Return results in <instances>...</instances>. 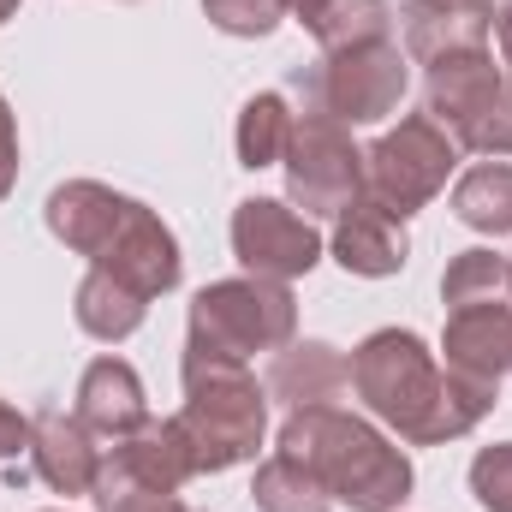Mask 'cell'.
I'll list each match as a JSON object with an SVG mask.
<instances>
[{"instance_id": "6da1fadb", "label": "cell", "mask_w": 512, "mask_h": 512, "mask_svg": "<svg viewBox=\"0 0 512 512\" xmlns=\"http://www.w3.org/2000/svg\"><path fill=\"white\" fill-rule=\"evenodd\" d=\"M346 364H352V393L370 405V417H382L411 447H441V441L471 435L501 399L495 382H471V376L441 370L435 352L411 328L370 334Z\"/></svg>"}, {"instance_id": "7a4b0ae2", "label": "cell", "mask_w": 512, "mask_h": 512, "mask_svg": "<svg viewBox=\"0 0 512 512\" xmlns=\"http://www.w3.org/2000/svg\"><path fill=\"white\" fill-rule=\"evenodd\" d=\"M42 215H48V233L66 251L90 256V268L120 274L143 298L173 292L179 274H185V256H179L173 227L149 203H137V197L102 185V179H66V185H54Z\"/></svg>"}, {"instance_id": "3957f363", "label": "cell", "mask_w": 512, "mask_h": 512, "mask_svg": "<svg viewBox=\"0 0 512 512\" xmlns=\"http://www.w3.org/2000/svg\"><path fill=\"white\" fill-rule=\"evenodd\" d=\"M280 453L304 459L316 483L334 495V507L352 512H399L411 495V459L387 441L376 423L340 411V405H310L286 411L280 423Z\"/></svg>"}, {"instance_id": "277c9868", "label": "cell", "mask_w": 512, "mask_h": 512, "mask_svg": "<svg viewBox=\"0 0 512 512\" xmlns=\"http://www.w3.org/2000/svg\"><path fill=\"white\" fill-rule=\"evenodd\" d=\"M179 376H185V405L173 411V429L191 453V471L215 477L256 459L268 435V387H256L245 364L203 358V352H185Z\"/></svg>"}, {"instance_id": "5b68a950", "label": "cell", "mask_w": 512, "mask_h": 512, "mask_svg": "<svg viewBox=\"0 0 512 512\" xmlns=\"http://www.w3.org/2000/svg\"><path fill=\"white\" fill-rule=\"evenodd\" d=\"M298 334V298L286 280H215L191 298V334L185 352L203 358H233L245 364L256 352H280Z\"/></svg>"}, {"instance_id": "8992f818", "label": "cell", "mask_w": 512, "mask_h": 512, "mask_svg": "<svg viewBox=\"0 0 512 512\" xmlns=\"http://www.w3.org/2000/svg\"><path fill=\"white\" fill-rule=\"evenodd\" d=\"M423 114L459 149L512 155V84L495 66V48H459L423 66Z\"/></svg>"}, {"instance_id": "52a82bcc", "label": "cell", "mask_w": 512, "mask_h": 512, "mask_svg": "<svg viewBox=\"0 0 512 512\" xmlns=\"http://www.w3.org/2000/svg\"><path fill=\"white\" fill-rule=\"evenodd\" d=\"M405 90H411V60L399 54L393 36L316 54L292 78V96L304 102V114H328L340 126H376L387 114H399Z\"/></svg>"}, {"instance_id": "ba28073f", "label": "cell", "mask_w": 512, "mask_h": 512, "mask_svg": "<svg viewBox=\"0 0 512 512\" xmlns=\"http://www.w3.org/2000/svg\"><path fill=\"white\" fill-rule=\"evenodd\" d=\"M453 161H459V143L435 126L429 114H405L393 131H382L370 149H364V197L382 203L387 215L411 221L417 209H429L447 179H453Z\"/></svg>"}, {"instance_id": "9c48e42d", "label": "cell", "mask_w": 512, "mask_h": 512, "mask_svg": "<svg viewBox=\"0 0 512 512\" xmlns=\"http://www.w3.org/2000/svg\"><path fill=\"white\" fill-rule=\"evenodd\" d=\"M280 167H286V197L292 209H304V221H340L364 197V149L352 143V126L328 114L292 120V143Z\"/></svg>"}, {"instance_id": "30bf717a", "label": "cell", "mask_w": 512, "mask_h": 512, "mask_svg": "<svg viewBox=\"0 0 512 512\" xmlns=\"http://www.w3.org/2000/svg\"><path fill=\"white\" fill-rule=\"evenodd\" d=\"M233 256L256 280H298V274H310L322 262V233L292 203L245 197L233 209Z\"/></svg>"}, {"instance_id": "8fae6325", "label": "cell", "mask_w": 512, "mask_h": 512, "mask_svg": "<svg viewBox=\"0 0 512 512\" xmlns=\"http://www.w3.org/2000/svg\"><path fill=\"white\" fill-rule=\"evenodd\" d=\"M441 352H447V370H453V376L501 387L512 376V304H501V298L453 304V310H447Z\"/></svg>"}, {"instance_id": "7c38bea8", "label": "cell", "mask_w": 512, "mask_h": 512, "mask_svg": "<svg viewBox=\"0 0 512 512\" xmlns=\"http://www.w3.org/2000/svg\"><path fill=\"white\" fill-rule=\"evenodd\" d=\"M405 60L435 66L441 54L483 48L495 36V0H405Z\"/></svg>"}, {"instance_id": "4fadbf2b", "label": "cell", "mask_w": 512, "mask_h": 512, "mask_svg": "<svg viewBox=\"0 0 512 512\" xmlns=\"http://www.w3.org/2000/svg\"><path fill=\"white\" fill-rule=\"evenodd\" d=\"M102 453L108 447H96V435L78 423V411L66 417V411H42L36 417V435H30V465H36V477L54 489V495H90L96 489V477H102Z\"/></svg>"}, {"instance_id": "5bb4252c", "label": "cell", "mask_w": 512, "mask_h": 512, "mask_svg": "<svg viewBox=\"0 0 512 512\" xmlns=\"http://www.w3.org/2000/svg\"><path fill=\"white\" fill-rule=\"evenodd\" d=\"M352 393V364L328 346V340H292L274 352L268 364V399L286 411H310V405H340Z\"/></svg>"}, {"instance_id": "9a60e30c", "label": "cell", "mask_w": 512, "mask_h": 512, "mask_svg": "<svg viewBox=\"0 0 512 512\" xmlns=\"http://www.w3.org/2000/svg\"><path fill=\"white\" fill-rule=\"evenodd\" d=\"M411 256V239H405V221L387 215L382 203L358 197L340 221H334V262L346 274H364V280H387L399 274Z\"/></svg>"}, {"instance_id": "2e32d148", "label": "cell", "mask_w": 512, "mask_h": 512, "mask_svg": "<svg viewBox=\"0 0 512 512\" xmlns=\"http://www.w3.org/2000/svg\"><path fill=\"white\" fill-rule=\"evenodd\" d=\"M78 423L96 435V441H126L149 423V399L143 382L126 358H96L78 382Z\"/></svg>"}, {"instance_id": "e0dca14e", "label": "cell", "mask_w": 512, "mask_h": 512, "mask_svg": "<svg viewBox=\"0 0 512 512\" xmlns=\"http://www.w3.org/2000/svg\"><path fill=\"white\" fill-rule=\"evenodd\" d=\"M78 328L90 334V340H126V334H137L143 328V316H149V298L137 292V286H126L120 274H108V268H90L84 280H78Z\"/></svg>"}, {"instance_id": "ac0fdd59", "label": "cell", "mask_w": 512, "mask_h": 512, "mask_svg": "<svg viewBox=\"0 0 512 512\" xmlns=\"http://www.w3.org/2000/svg\"><path fill=\"white\" fill-rule=\"evenodd\" d=\"M453 215L471 233H512V161H477L453 185Z\"/></svg>"}, {"instance_id": "d6986e66", "label": "cell", "mask_w": 512, "mask_h": 512, "mask_svg": "<svg viewBox=\"0 0 512 512\" xmlns=\"http://www.w3.org/2000/svg\"><path fill=\"white\" fill-rule=\"evenodd\" d=\"M256 512H334V495L316 483V471L292 453L274 447V459L256 465V489H251Z\"/></svg>"}, {"instance_id": "ffe728a7", "label": "cell", "mask_w": 512, "mask_h": 512, "mask_svg": "<svg viewBox=\"0 0 512 512\" xmlns=\"http://www.w3.org/2000/svg\"><path fill=\"white\" fill-rule=\"evenodd\" d=\"M292 102L280 96V90H262L251 96L245 108H239V167H274L280 155H286V143H292Z\"/></svg>"}, {"instance_id": "44dd1931", "label": "cell", "mask_w": 512, "mask_h": 512, "mask_svg": "<svg viewBox=\"0 0 512 512\" xmlns=\"http://www.w3.org/2000/svg\"><path fill=\"white\" fill-rule=\"evenodd\" d=\"M316 48L334 54V48H358V42H387L393 36V12L387 0H328L322 18L310 24Z\"/></svg>"}, {"instance_id": "7402d4cb", "label": "cell", "mask_w": 512, "mask_h": 512, "mask_svg": "<svg viewBox=\"0 0 512 512\" xmlns=\"http://www.w3.org/2000/svg\"><path fill=\"white\" fill-rule=\"evenodd\" d=\"M507 292V256L495 251H459L441 274V298L447 310L453 304H483V298H501Z\"/></svg>"}, {"instance_id": "603a6c76", "label": "cell", "mask_w": 512, "mask_h": 512, "mask_svg": "<svg viewBox=\"0 0 512 512\" xmlns=\"http://www.w3.org/2000/svg\"><path fill=\"white\" fill-rule=\"evenodd\" d=\"M203 12H209V24L215 30H227V36H274L280 30V18H286V6L280 0H203Z\"/></svg>"}, {"instance_id": "cb8c5ba5", "label": "cell", "mask_w": 512, "mask_h": 512, "mask_svg": "<svg viewBox=\"0 0 512 512\" xmlns=\"http://www.w3.org/2000/svg\"><path fill=\"white\" fill-rule=\"evenodd\" d=\"M471 495L483 512H512V441H495L471 459Z\"/></svg>"}, {"instance_id": "d4e9b609", "label": "cell", "mask_w": 512, "mask_h": 512, "mask_svg": "<svg viewBox=\"0 0 512 512\" xmlns=\"http://www.w3.org/2000/svg\"><path fill=\"white\" fill-rule=\"evenodd\" d=\"M102 512H191L179 495H155V489H126V483H96L90 489Z\"/></svg>"}, {"instance_id": "484cf974", "label": "cell", "mask_w": 512, "mask_h": 512, "mask_svg": "<svg viewBox=\"0 0 512 512\" xmlns=\"http://www.w3.org/2000/svg\"><path fill=\"white\" fill-rule=\"evenodd\" d=\"M30 435H36V417H24L18 405L0 399V465H12L18 453H30Z\"/></svg>"}, {"instance_id": "4316f807", "label": "cell", "mask_w": 512, "mask_h": 512, "mask_svg": "<svg viewBox=\"0 0 512 512\" xmlns=\"http://www.w3.org/2000/svg\"><path fill=\"white\" fill-rule=\"evenodd\" d=\"M12 185H18V120H12V108L0 96V203H6Z\"/></svg>"}, {"instance_id": "83f0119b", "label": "cell", "mask_w": 512, "mask_h": 512, "mask_svg": "<svg viewBox=\"0 0 512 512\" xmlns=\"http://www.w3.org/2000/svg\"><path fill=\"white\" fill-rule=\"evenodd\" d=\"M495 42H501V72L512 84V0H495Z\"/></svg>"}, {"instance_id": "f1b7e54d", "label": "cell", "mask_w": 512, "mask_h": 512, "mask_svg": "<svg viewBox=\"0 0 512 512\" xmlns=\"http://www.w3.org/2000/svg\"><path fill=\"white\" fill-rule=\"evenodd\" d=\"M280 6H286V12H292V18H298L304 30H310V24L322 18V6H328V0H280Z\"/></svg>"}, {"instance_id": "f546056e", "label": "cell", "mask_w": 512, "mask_h": 512, "mask_svg": "<svg viewBox=\"0 0 512 512\" xmlns=\"http://www.w3.org/2000/svg\"><path fill=\"white\" fill-rule=\"evenodd\" d=\"M12 12H18V0H0V24H6V18H12Z\"/></svg>"}, {"instance_id": "4dcf8cb0", "label": "cell", "mask_w": 512, "mask_h": 512, "mask_svg": "<svg viewBox=\"0 0 512 512\" xmlns=\"http://www.w3.org/2000/svg\"><path fill=\"white\" fill-rule=\"evenodd\" d=\"M507 292H512V256H507Z\"/></svg>"}]
</instances>
